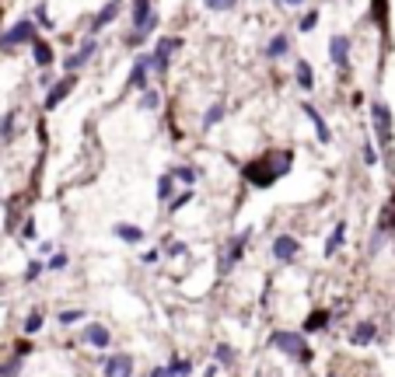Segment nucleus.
I'll use <instances>...</instances> for the list:
<instances>
[{"label":"nucleus","instance_id":"c9c22d12","mask_svg":"<svg viewBox=\"0 0 395 377\" xmlns=\"http://www.w3.org/2000/svg\"><path fill=\"white\" fill-rule=\"evenodd\" d=\"M175 192H179L175 179L168 175V172H161V175H157V182H154V199H157V206H168V199H172Z\"/></svg>","mask_w":395,"mask_h":377},{"label":"nucleus","instance_id":"7ed1b4c3","mask_svg":"<svg viewBox=\"0 0 395 377\" xmlns=\"http://www.w3.org/2000/svg\"><path fill=\"white\" fill-rule=\"evenodd\" d=\"M252 241H256V224H249V227H242V231L228 234V238H224V245L217 248L213 273H217L220 280H231V276L238 273V265L249 258V248H252Z\"/></svg>","mask_w":395,"mask_h":377},{"label":"nucleus","instance_id":"864d4df0","mask_svg":"<svg viewBox=\"0 0 395 377\" xmlns=\"http://www.w3.org/2000/svg\"><path fill=\"white\" fill-rule=\"evenodd\" d=\"M350 105H354V109H364V91H354L350 94Z\"/></svg>","mask_w":395,"mask_h":377},{"label":"nucleus","instance_id":"f03ea898","mask_svg":"<svg viewBox=\"0 0 395 377\" xmlns=\"http://www.w3.org/2000/svg\"><path fill=\"white\" fill-rule=\"evenodd\" d=\"M367 119H371V140L381 154V165L392 172L395 168V116H392V105L385 98H374L367 105Z\"/></svg>","mask_w":395,"mask_h":377},{"label":"nucleus","instance_id":"1a4fd4ad","mask_svg":"<svg viewBox=\"0 0 395 377\" xmlns=\"http://www.w3.org/2000/svg\"><path fill=\"white\" fill-rule=\"evenodd\" d=\"M77 88H81V74H60L49 91H42V116H52Z\"/></svg>","mask_w":395,"mask_h":377},{"label":"nucleus","instance_id":"0eeeda50","mask_svg":"<svg viewBox=\"0 0 395 377\" xmlns=\"http://www.w3.org/2000/svg\"><path fill=\"white\" fill-rule=\"evenodd\" d=\"M301 255H305V241H301L294 231H276V234L269 238V258H273L280 269L298 265Z\"/></svg>","mask_w":395,"mask_h":377},{"label":"nucleus","instance_id":"a878e982","mask_svg":"<svg viewBox=\"0 0 395 377\" xmlns=\"http://www.w3.org/2000/svg\"><path fill=\"white\" fill-rule=\"evenodd\" d=\"M21 119H25V112L18 109V105H11V109L0 116V143H4V147L21 136Z\"/></svg>","mask_w":395,"mask_h":377},{"label":"nucleus","instance_id":"ddd939ff","mask_svg":"<svg viewBox=\"0 0 395 377\" xmlns=\"http://www.w3.org/2000/svg\"><path fill=\"white\" fill-rule=\"evenodd\" d=\"M298 109H301V116H305V123L311 126V136H315V143L318 147H332V126H329V119L322 116V109H318V105L311 101V98H305L301 105H298Z\"/></svg>","mask_w":395,"mask_h":377},{"label":"nucleus","instance_id":"e433bc0d","mask_svg":"<svg viewBox=\"0 0 395 377\" xmlns=\"http://www.w3.org/2000/svg\"><path fill=\"white\" fill-rule=\"evenodd\" d=\"M28 18L35 21L39 35H46V32H52V28H56V21H52V14H49V4H46V0H39V4H32Z\"/></svg>","mask_w":395,"mask_h":377},{"label":"nucleus","instance_id":"dca6fc26","mask_svg":"<svg viewBox=\"0 0 395 377\" xmlns=\"http://www.w3.org/2000/svg\"><path fill=\"white\" fill-rule=\"evenodd\" d=\"M147 84H154V74H151V52L140 49L133 52V63H130V74H126V91H144Z\"/></svg>","mask_w":395,"mask_h":377},{"label":"nucleus","instance_id":"20e7f679","mask_svg":"<svg viewBox=\"0 0 395 377\" xmlns=\"http://www.w3.org/2000/svg\"><path fill=\"white\" fill-rule=\"evenodd\" d=\"M266 346L273 349V353H280L284 360H294L298 367H311L315 363V349H311V343H308V336L301 332V329H269V336H266Z\"/></svg>","mask_w":395,"mask_h":377},{"label":"nucleus","instance_id":"49530a36","mask_svg":"<svg viewBox=\"0 0 395 377\" xmlns=\"http://www.w3.org/2000/svg\"><path fill=\"white\" fill-rule=\"evenodd\" d=\"M11 353H18V356H25V360L35 356V339H25V336H21V339L11 346Z\"/></svg>","mask_w":395,"mask_h":377},{"label":"nucleus","instance_id":"c85d7f7f","mask_svg":"<svg viewBox=\"0 0 395 377\" xmlns=\"http://www.w3.org/2000/svg\"><path fill=\"white\" fill-rule=\"evenodd\" d=\"M374 231H381V234H388V238L395 241V192H388V199L381 203L378 221H374Z\"/></svg>","mask_w":395,"mask_h":377},{"label":"nucleus","instance_id":"4468645a","mask_svg":"<svg viewBox=\"0 0 395 377\" xmlns=\"http://www.w3.org/2000/svg\"><path fill=\"white\" fill-rule=\"evenodd\" d=\"M291 57H294V32H287V28L273 32L266 39V45H262V60L266 63H284Z\"/></svg>","mask_w":395,"mask_h":377},{"label":"nucleus","instance_id":"aec40b11","mask_svg":"<svg viewBox=\"0 0 395 377\" xmlns=\"http://www.w3.org/2000/svg\"><path fill=\"white\" fill-rule=\"evenodd\" d=\"M347 343H350L354 349H367V346H374V343H378V321H371V318H357L354 325L347 329Z\"/></svg>","mask_w":395,"mask_h":377},{"label":"nucleus","instance_id":"37998d69","mask_svg":"<svg viewBox=\"0 0 395 377\" xmlns=\"http://www.w3.org/2000/svg\"><path fill=\"white\" fill-rule=\"evenodd\" d=\"M318 18H322V11H318V8H308V11H301V18H298V25H294V28H298L301 35H308V32H315V28H318Z\"/></svg>","mask_w":395,"mask_h":377},{"label":"nucleus","instance_id":"f3484780","mask_svg":"<svg viewBox=\"0 0 395 377\" xmlns=\"http://www.w3.org/2000/svg\"><path fill=\"white\" fill-rule=\"evenodd\" d=\"M123 14V0H105V4L91 14V21H88V32L84 35H102L105 28H112V25H116V18Z\"/></svg>","mask_w":395,"mask_h":377},{"label":"nucleus","instance_id":"6ab92c4d","mask_svg":"<svg viewBox=\"0 0 395 377\" xmlns=\"http://www.w3.org/2000/svg\"><path fill=\"white\" fill-rule=\"evenodd\" d=\"M347 238H350V221L347 217H340L332 224V231L325 234V241H322V258L325 262H332L336 255H340L343 248H347Z\"/></svg>","mask_w":395,"mask_h":377},{"label":"nucleus","instance_id":"09e8293b","mask_svg":"<svg viewBox=\"0 0 395 377\" xmlns=\"http://www.w3.org/2000/svg\"><path fill=\"white\" fill-rule=\"evenodd\" d=\"M140 262H144V265H157V262H161V248H157V245L144 248V252H140Z\"/></svg>","mask_w":395,"mask_h":377},{"label":"nucleus","instance_id":"bb28decb","mask_svg":"<svg viewBox=\"0 0 395 377\" xmlns=\"http://www.w3.org/2000/svg\"><path fill=\"white\" fill-rule=\"evenodd\" d=\"M137 109L147 112V116H154V112L164 109V91H161V84H147L144 91H137Z\"/></svg>","mask_w":395,"mask_h":377},{"label":"nucleus","instance_id":"a18cd8bd","mask_svg":"<svg viewBox=\"0 0 395 377\" xmlns=\"http://www.w3.org/2000/svg\"><path fill=\"white\" fill-rule=\"evenodd\" d=\"M56 248H60V241H52V238H39V241H35V258H49Z\"/></svg>","mask_w":395,"mask_h":377},{"label":"nucleus","instance_id":"423d86ee","mask_svg":"<svg viewBox=\"0 0 395 377\" xmlns=\"http://www.w3.org/2000/svg\"><path fill=\"white\" fill-rule=\"evenodd\" d=\"M182 49V35H157L154 45L147 49L151 52V74H154V84H164L168 74H172V60L175 52Z\"/></svg>","mask_w":395,"mask_h":377},{"label":"nucleus","instance_id":"8fccbe9b","mask_svg":"<svg viewBox=\"0 0 395 377\" xmlns=\"http://www.w3.org/2000/svg\"><path fill=\"white\" fill-rule=\"evenodd\" d=\"M147 377H172V370H168L164 363H154V367L147 370Z\"/></svg>","mask_w":395,"mask_h":377},{"label":"nucleus","instance_id":"58836bf2","mask_svg":"<svg viewBox=\"0 0 395 377\" xmlns=\"http://www.w3.org/2000/svg\"><path fill=\"white\" fill-rule=\"evenodd\" d=\"M67 269H70V252L60 245V248H56L49 258H46V273H52V276H60V273H67Z\"/></svg>","mask_w":395,"mask_h":377},{"label":"nucleus","instance_id":"603ef678","mask_svg":"<svg viewBox=\"0 0 395 377\" xmlns=\"http://www.w3.org/2000/svg\"><path fill=\"white\" fill-rule=\"evenodd\" d=\"M276 4L291 11V8H305V4H308V0H276Z\"/></svg>","mask_w":395,"mask_h":377},{"label":"nucleus","instance_id":"5fc2aeb1","mask_svg":"<svg viewBox=\"0 0 395 377\" xmlns=\"http://www.w3.org/2000/svg\"><path fill=\"white\" fill-rule=\"evenodd\" d=\"M325 377H343V374H325Z\"/></svg>","mask_w":395,"mask_h":377},{"label":"nucleus","instance_id":"c03bdc74","mask_svg":"<svg viewBox=\"0 0 395 377\" xmlns=\"http://www.w3.org/2000/svg\"><path fill=\"white\" fill-rule=\"evenodd\" d=\"M200 4L210 11V14H231L238 8V0H200Z\"/></svg>","mask_w":395,"mask_h":377},{"label":"nucleus","instance_id":"412c9836","mask_svg":"<svg viewBox=\"0 0 395 377\" xmlns=\"http://www.w3.org/2000/svg\"><path fill=\"white\" fill-rule=\"evenodd\" d=\"M291 77H294V88H298L301 94H315V88H318V74H315V63H311L308 57H294V70H291Z\"/></svg>","mask_w":395,"mask_h":377},{"label":"nucleus","instance_id":"473e14b6","mask_svg":"<svg viewBox=\"0 0 395 377\" xmlns=\"http://www.w3.org/2000/svg\"><path fill=\"white\" fill-rule=\"evenodd\" d=\"M15 241H18V245H35V241H39V221H35V213H32V210H28L25 217H21Z\"/></svg>","mask_w":395,"mask_h":377},{"label":"nucleus","instance_id":"39448f33","mask_svg":"<svg viewBox=\"0 0 395 377\" xmlns=\"http://www.w3.org/2000/svg\"><path fill=\"white\" fill-rule=\"evenodd\" d=\"M98 52H102V42L95 35H81L77 45L60 52V60H56V63H60V74H84L98 60Z\"/></svg>","mask_w":395,"mask_h":377},{"label":"nucleus","instance_id":"2f4dec72","mask_svg":"<svg viewBox=\"0 0 395 377\" xmlns=\"http://www.w3.org/2000/svg\"><path fill=\"white\" fill-rule=\"evenodd\" d=\"M18 273H21V283H25V287L39 283V280L46 276V258H35V255H28V258H25V265L18 269Z\"/></svg>","mask_w":395,"mask_h":377},{"label":"nucleus","instance_id":"f8f14e48","mask_svg":"<svg viewBox=\"0 0 395 377\" xmlns=\"http://www.w3.org/2000/svg\"><path fill=\"white\" fill-rule=\"evenodd\" d=\"M329 63L340 70L343 77L354 70V39L347 32H332L329 35Z\"/></svg>","mask_w":395,"mask_h":377},{"label":"nucleus","instance_id":"4be33fe9","mask_svg":"<svg viewBox=\"0 0 395 377\" xmlns=\"http://www.w3.org/2000/svg\"><path fill=\"white\" fill-rule=\"evenodd\" d=\"M112 238H116L119 245H126V248L147 245V231L140 224H133V221H116V224H112Z\"/></svg>","mask_w":395,"mask_h":377},{"label":"nucleus","instance_id":"a19ab883","mask_svg":"<svg viewBox=\"0 0 395 377\" xmlns=\"http://www.w3.org/2000/svg\"><path fill=\"white\" fill-rule=\"evenodd\" d=\"M360 165H364V168H378V165H381V154H378V147H374L371 136L360 140Z\"/></svg>","mask_w":395,"mask_h":377},{"label":"nucleus","instance_id":"de8ad7c7","mask_svg":"<svg viewBox=\"0 0 395 377\" xmlns=\"http://www.w3.org/2000/svg\"><path fill=\"white\" fill-rule=\"evenodd\" d=\"M56 77H60V74H56V70H39V77H35V84H39V91H49Z\"/></svg>","mask_w":395,"mask_h":377},{"label":"nucleus","instance_id":"c756f323","mask_svg":"<svg viewBox=\"0 0 395 377\" xmlns=\"http://www.w3.org/2000/svg\"><path fill=\"white\" fill-rule=\"evenodd\" d=\"M42 329H46V307H28L25 318H21V325H18V332L25 339H35Z\"/></svg>","mask_w":395,"mask_h":377},{"label":"nucleus","instance_id":"72a5a7b5","mask_svg":"<svg viewBox=\"0 0 395 377\" xmlns=\"http://www.w3.org/2000/svg\"><path fill=\"white\" fill-rule=\"evenodd\" d=\"M164 367L172 370V377H193L196 360H193V356H186V353H172V356L164 360Z\"/></svg>","mask_w":395,"mask_h":377},{"label":"nucleus","instance_id":"a211bd4d","mask_svg":"<svg viewBox=\"0 0 395 377\" xmlns=\"http://www.w3.org/2000/svg\"><path fill=\"white\" fill-rule=\"evenodd\" d=\"M28 57H32V67H35V70H52V67H56V60H60V52H56L52 39L35 35V39H32V45H28Z\"/></svg>","mask_w":395,"mask_h":377},{"label":"nucleus","instance_id":"6e6552de","mask_svg":"<svg viewBox=\"0 0 395 377\" xmlns=\"http://www.w3.org/2000/svg\"><path fill=\"white\" fill-rule=\"evenodd\" d=\"M35 35H39L35 21H32L28 14H21V18H15L4 32H0V52H18V49H28Z\"/></svg>","mask_w":395,"mask_h":377},{"label":"nucleus","instance_id":"2eb2a0df","mask_svg":"<svg viewBox=\"0 0 395 377\" xmlns=\"http://www.w3.org/2000/svg\"><path fill=\"white\" fill-rule=\"evenodd\" d=\"M332 318H336V311L332 307H325V304H315V307H308V314L301 318V332L308 336V339H315V336H325L329 329H332Z\"/></svg>","mask_w":395,"mask_h":377},{"label":"nucleus","instance_id":"3c124183","mask_svg":"<svg viewBox=\"0 0 395 377\" xmlns=\"http://www.w3.org/2000/svg\"><path fill=\"white\" fill-rule=\"evenodd\" d=\"M220 374H224V370H220V367H217V363H206V367H203V374H200V377H220Z\"/></svg>","mask_w":395,"mask_h":377},{"label":"nucleus","instance_id":"9d476101","mask_svg":"<svg viewBox=\"0 0 395 377\" xmlns=\"http://www.w3.org/2000/svg\"><path fill=\"white\" fill-rule=\"evenodd\" d=\"M95 363H98V374H102V377H133V374H137V356L126 353V349L98 353Z\"/></svg>","mask_w":395,"mask_h":377},{"label":"nucleus","instance_id":"393cba45","mask_svg":"<svg viewBox=\"0 0 395 377\" xmlns=\"http://www.w3.org/2000/svg\"><path fill=\"white\" fill-rule=\"evenodd\" d=\"M168 175L175 179V185H179V189H196V185H200V179H203V168H200V165H193V161H179V165L168 168Z\"/></svg>","mask_w":395,"mask_h":377},{"label":"nucleus","instance_id":"9b49d317","mask_svg":"<svg viewBox=\"0 0 395 377\" xmlns=\"http://www.w3.org/2000/svg\"><path fill=\"white\" fill-rule=\"evenodd\" d=\"M77 339L84 349H95V353H108L112 343H116V332H112L105 321H81V329H77Z\"/></svg>","mask_w":395,"mask_h":377},{"label":"nucleus","instance_id":"5701e85b","mask_svg":"<svg viewBox=\"0 0 395 377\" xmlns=\"http://www.w3.org/2000/svg\"><path fill=\"white\" fill-rule=\"evenodd\" d=\"M228 123V101H210L203 105V112H200V136L213 133L217 126Z\"/></svg>","mask_w":395,"mask_h":377},{"label":"nucleus","instance_id":"4c0bfd02","mask_svg":"<svg viewBox=\"0 0 395 377\" xmlns=\"http://www.w3.org/2000/svg\"><path fill=\"white\" fill-rule=\"evenodd\" d=\"M81 321H88L84 307H60V311H56V325H60V329H77Z\"/></svg>","mask_w":395,"mask_h":377},{"label":"nucleus","instance_id":"cd10ccee","mask_svg":"<svg viewBox=\"0 0 395 377\" xmlns=\"http://www.w3.org/2000/svg\"><path fill=\"white\" fill-rule=\"evenodd\" d=\"M210 363H217L220 370H235V363H238V346L228 343V339L213 343V349H210Z\"/></svg>","mask_w":395,"mask_h":377},{"label":"nucleus","instance_id":"ea45409f","mask_svg":"<svg viewBox=\"0 0 395 377\" xmlns=\"http://www.w3.org/2000/svg\"><path fill=\"white\" fill-rule=\"evenodd\" d=\"M367 18H371V25H374V28L388 32V0H371Z\"/></svg>","mask_w":395,"mask_h":377},{"label":"nucleus","instance_id":"b1692460","mask_svg":"<svg viewBox=\"0 0 395 377\" xmlns=\"http://www.w3.org/2000/svg\"><path fill=\"white\" fill-rule=\"evenodd\" d=\"M157 248H161V258L164 262H186L189 255H193V248H189V241H182V238H175V234H161V241H157Z\"/></svg>","mask_w":395,"mask_h":377},{"label":"nucleus","instance_id":"79ce46f5","mask_svg":"<svg viewBox=\"0 0 395 377\" xmlns=\"http://www.w3.org/2000/svg\"><path fill=\"white\" fill-rule=\"evenodd\" d=\"M21 370H25V356L18 353H8L0 360V377H21Z\"/></svg>","mask_w":395,"mask_h":377},{"label":"nucleus","instance_id":"f257e3e1","mask_svg":"<svg viewBox=\"0 0 395 377\" xmlns=\"http://www.w3.org/2000/svg\"><path fill=\"white\" fill-rule=\"evenodd\" d=\"M294 147H280V143H269L262 150H256L252 157H245L238 165V179L252 189V192H269L284 182L291 172H294Z\"/></svg>","mask_w":395,"mask_h":377},{"label":"nucleus","instance_id":"7c9ffc66","mask_svg":"<svg viewBox=\"0 0 395 377\" xmlns=\"http://www.w3.org/2000/svg\"><path fill=\"white\" fill-rule=\"evenodd\" d=\"M154 14V0H130V21H126V28H144V21Z\"/></svg>","mask_w":395,"mask_h":377},{"label":"nucleus","instance_id":"f704fd0d","mask_svg":"<svg viewBox=\"0 0 395 377\" xmlns=\"http://www.w3.org/2000/svg\"><path fill=\"white\" fill-rule=\"evenodd\" d=\"M196 196H200L196 189H179V192H175L172 199H168L164 213H168V217H179V213H182L186 206H193V203H196Z\"/></svg>","mask_w":395,"mask_h":377}]
</instances>
